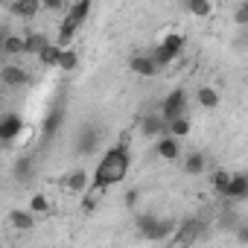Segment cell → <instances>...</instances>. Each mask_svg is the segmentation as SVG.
<instances>
[{
  "label": "cell",
  "mask_w": 248,
  "mask_h": 248,
  "mask_svg": "<svg viewBox=\"0 0 248 248\" xmlns=\"http://www.w3.org/2000/svg\"><path fill=\"white\" fill-rule=\"evenodd\" d=\"M181 50H184V35H178V32H172V35H167L152 53H146L152 62H155V67L161 70V67H167V64H172L178 56H181Z\"/></svg>",
  "instance_id": "cell-4"
},
{
  "label": "cell",
  "mask_w": 248,
  "mask_h": 248,
  "mask_svg": "<svg viewBox=\"0 0 248 248\" xmlns=\"http://www.w3.org/2000/svg\"><path fill=\"white\" fill-rule=\"evenodd\" d=\"M129 67H132V73H138V76H155V73H158V67H155V62H152L149 56H135V59L129 62Z\"/></svg>",
  "instance_id": "cell-16"
},
{
  "label": "cell",
  "mask_w": 248,
  "mask_h": 248,
  "mask_svg": "<svg viewBox=\"0 0 248 248\" xmlns=\"http://www.w3.org/2000/svg\"><path fill=\"white\" fill-rule=\"evenodd\" d=\"M138 231H140L143 239L161 242V239H167V236L175 231V222H172V219H158L155 213H140V216H138Z\"/></svg>",
  "instance_id": "cell-3"
},
{
  "label": "cell",
  "mask_w": 248,
  "mask_h": 248,
  "mask_svg": "<svg viewBox=\"0 0 248 248\" xmlns=\"http://www.w3.org/2000/svg\"><path fill=\"white\" fill-rule=\"evenodd\" d=\"M21 132H24V117H21V114L9 111V114L0 117V143H12V140H18Z\"/></svg>",
  "instance_id": "cell-5"
},
{
  "label": "cell",
  "mask_w": 248,
  "mask_h": 248,
  "mask_svg": "<svg viewBox=\"0 0 248 248\" xmlns=\"http://www.w3.org/2000/svg\"><path fill=\"white\" fill-rule=\"evenodd\" d=\"M0 82H3L6 88H21V85L30 82V73H27V67L6 64V67H0Z\"/></svg>",
  "instance_id": "cell-7"
},
{
  "label": "cell",
  "mask_w": 248,
  "mask_h": 248,
  "mask_svg": "<svg viewBox=\"0 0 248 248\" xmlns=\"http://www.w3.org/2000/svg\"><path fill=\"white\" fill-rule=\"evenodd\" d=\"M196 102H199L202 108H207V111H213V108H219V102H222V96H219V91H216V88H210V85H202V88L196 91Z\"/></svg>",
  "instance_id": "cell-13"
},
{
  "label": "cell",
  "mask_w": 248,
  "mask_h": 248,
  "mask_svg": "<svg viewBox=\"0 0 248 248\" xmlns=\"http://www.w3.org/2000/svg\"><path fill=\"white\" fill-rule=\"evenodd\" d=\"M64 187L70 190V193H85L88 187H91V172H85V170H73L67 178H64Z\"/></svg>",
  "instance_id": "cell-12"
},
{
  "label": "cell",
  "mask_w": 248,
  "mask_h": 248,
  "mask_svg": "<svg viewBox=\"0 0 248 248\" xmlns=\"http://www.w3.org/2000/svg\"><path fill=\"white\" fill-rule=\"evenodd\" d=\"M30 170H32V161H30V158H21V161H18V167H15V175H18V178H27V175H30Z\"/></svg>",
  "instance_id": "cell-29"
},
{
  "label": "cell",
  "mask_w": 248,
  "mask_h": 248,
  "mask_svg": "<svg viewBox=\"0 0 248 248\" xmlns=\"http://www.w3.org/2000/svg\"><path fill=\"white\" fill-rule=\"evenodd\" d=\"M228 184H231V172H228V170H216V172H213V190L225 196Z\"/></svg>",
  "instance_id": "cell-27"
},
{
  "label": "cell",
  "mask_w": 248,
  "mask_h": 248,
  "mask_svg": "<svg viewBox=\"0 0 248 248\" xmlns=\"http://www.w3.org/2000/svg\"><path fill=\"white\" fill-rule=\"evenodd\" d=\"M91 15V0H79V3H70L67 6V12H64V18H62V27H59V41H56V47H70V41H73V35L82 30V24H85V18Z\"/></svg>",
  "instance_id": "cell-2"
},
{
  "label": "cell",
  "mask_w": 248,
  "mask_h": 248,
  "mask_svg": "<svg viewBox=\"0 0 248 248\" xmlns=\"http://www.w3.org/2000/svg\"><path fill=\"white\" fill-rule=\"evenodd\" d=\"M62 111H50L47 114V120H44V126H41V132H44V138H53L59 129H62Z\"/></svg>",
  "instance_id": "cell-21"
},
{
  "label": "cell",
  "mask_w": 248,
  "mask_h": 248,
  "mask_svg": "<svg viewBox=\"0 0 248 248\" xmlns=\"http://www.w3.org/2000/svg\"><path fill=\"white\" fill-rule=\"evenodd\" d=\"M30 213L35 216V213H50V199L44 196V193H35L32 199H30Z\"/></svg>",
  "instance_id": "cell-25"
},
{
  "label": "cell",
  "mask_w": 248,
  "mask_h": 248,
  "mask_svg": "<svg viewBox=\"0 0 248 248\" xmlns=\"http://www.w3.org/2000/svg\"><path fill=\"white\" fill-rule=\"evenodd\" d=\"M135 202H138V193H126V204L135 207Z\"/></svg>",
  "instance_id": "cell-32"
},
{
  "label": "cell",
  "mask_w": 248,
  "mask_h": 248,
  "mask_svg": "<svg viewBox=\"0 0 248 248\" xmlns=\"http://www.w3.org/2000/svg\"><path fill=\"white\" fill-rule=\"evenodd\" d=\"M50 47V38L44 35V32H32V35H24V53H30V56H41L44 50Z\"/></svg>",
  "instance_id": "cell-11"
},
{
  "label": "cell",
  "mask_w": 248,
  "mask_h": 248,
  "mask_svg": "<svg viewBox=\"0 0 248 248\" xmlns=\"http://www.w3.org/2000/svg\"><path fill=\"white\" fill-rule=\"evenodd\" d=\"M0 53H3V35H0Z\"/></svg>",
  "instance_id": "cell-33"
},
{
  "label": "cell",
  "mask_w": 248,
  "mask_h": 248,
  "mask_svg": "<svg viewBox=\"0 0 248 248\" xmlns=\"http://www.w3.org/2000/svg\"><path fill=\"white\" fill-rule=\"evenodd\" d=\"M99 196H102L99 190L88 187V190L82 193V210H85V213H93V210H96V204H99Z\"/></svg>",
  "instance_id": "cell-24"
},
{
  "label": "cell",
  "mask_w": 248,
  "mask_h": 248,
  "mask_svg": "<svg viewBox=\"0 0 248 248\" xmlns=\"http://www.w3.org/2000/svg\"><path fill=\"white\" fill-rule=\"evenodd\" d=\"M59 53H62V47H56V44H50L41 56H38V62L44 64V67H56L59 64Z\"/></svg>",
  "instance_id": "cell-26"
},
{
  "label": "cell",
  "mask_w": 248,
  "mask_h": 248,
  "mask_svg": "<svg viewBox=\"0 0 248 248\" xmlns=\"http://www.w3.org/2000/svg\"><path fill=\"white\" fill-rule=\"evenodd\" d=\"M204 170H207L204 152H190V155L184 158V172H187V175H202Z\"/></svg>",
  "instance_id": "cell-15"
},
{
  "label": "cell",
  "mask_w": 248,
  "mask_h": 248,
  "mask_svg": "<svg viewBox=\"0 0 248 248\" xmlns=\"http://www.w3.org/2000/svg\"><path fill=\"white\" fill-rule=\"evenodd\" d=\"M184 108H187V93L178 88V91H172V93L164 99V105H161V117H164L167 123H172V120L184 117Z\"/></svg>",
  "instance_id": "cell-6"
},
{
  "label": "cell",
  "mask_w": 248,
  "mask_h": 248,
  "mask_svg": "<svg viewBox=\"0 0 248 248\" xmlns=\"http://www.w3.org/2000/svg\"><path fill=\"white\" fill-rule=\"evenodd\" d=\"M155 152H158V158H161V161H178V158H181V140H175V138L164 135V138H158Z\"/></svg>",
  "instance_id": "cell-8"
},
{
  "label": "cell",
  "mask_w": 248,
  "mask_h": 248,
  "mask_svg": "<svg viewBox=\"0 0 248 248\" xmlns=\"http://www.w3.org/2000/svg\"><path fill=\"white\" fill-rule=\"evenodd\" d=\"M143 135L146 138H164L167 135V120L161 117V114H149V117H143Z\"/></svg>",
  "instance_id": "cell-10"
},
{
  "label": "cell",
  "mask_w": 248,
  "mask_h": 248,
  "mask_svg": "<svg viewBox=\"0 0 248 248\" xmlns=\"http://www.w3.org/2000/svg\"><path fill=\"white\" fill-rule=\"evenodd\" d=\"M225 199H231V202H245L248 199V178L242 172L239 175H231V184L225 190Z\"/></svg>",
  "instance_id": "cell-9"
},
{
  "label": "cell",
  "mask_w": 248,
  "mask_h": 248,
  "mask_svg": "<svg viewBox=\"0 0 248 248\" xmlns=\"http://www.w3.org/2000/svg\"><path fill=\"white\" fill-rule=\"evenodd\" d=\"M3 53L6 56H21L24 53V35H3Z\"/></svg>",
  "instance_id": "cell-22"
},
{
  "label": "cell",
  "mask_w": 248,
  "mask_h": 248,
  "mask_svg": "<svg viewBox=\"0 0 248 248\" xmlns=\"http://www.w3.org/2000/svg\"><path fill=\"white\" fill-rule=\"evenodd\" d=\"M41 9V0H15V3L9 6V12L15 18H35Z\"/></svg>",
  "instance_id": "cell-14"
},
{
  "label": "cell",
  "mask_w": 248,
  "mask_h": 248,
  "mask_svg": "<svg viewBox=\"0 0 248 248\" xmlns=\"http://www.w3.org/2000/svg\"><path fill=\"white\" fill-rule=\"evenodd\" d=\"M41 6H44V9H50V12H62V15H64L70 3H64V0H44Z\"/></svg>",
  "instance_id": "cell-28"
},
{
  "label": "cell",
  "mask_w": 248,
  "mask_h": 248,
  "mask_svg": "<svg viewBox=\"0 0 248 248\" xmlns=\"http://www.w3.org/2000/svg\"><path fill=\"white\" fill-rule=\"evenodd\" d=\"M236 239H239V242H248V228H245V225L236 228Z\"/></svg>",
  "instance_id": "cell-31"
},
{
  "label": "cell",
  "mask_w": 248,
  "mask_h": 248,
  "mask_svg": "<svg viewBox=\"0 0 248 248\" xmlns=\"http://www.w3.org/2000/svg\"><path fill=\"white\" fill-rule=\"evenodd\" d=\"M190 120L187 117H178V120H172V123H167V135L170 138H175V140H184L187 135H190Z\"/></svg>",
  "instance_id": "cell-19"
},
{
  "label": "cell",
  "mask_w": 248,
  "mask_h": 248,
  "mask_svg": "<svg viewBox=\"0 0 248 248\" xmlns=\"http://www.w3.org/2000/svg\"><path fill=\"white\" fill-rule=\"evenodd\" d=\"M199 233H202V222H199V219H190L184 228H178V236H175V239H178V245H190Z\"/></svg>",
  "instance_id": "cell-18"
},
{
  "label": "cell",
  "mask_w": 248,
  "mask_h": 248,
  "mask_svg": "<svg viewBox=\"0 0 248 248\" xmlns=\"http://www.w3.org/2000/svg\"><path fill=\"white\" fill-rule=\"evenodd\" d=\"M245 18H248V3H242L239 12H236V21H239V24H245Z\"/></svg>",
  "instance_id": "cell-30"
},
{
  "label": "cell",
  "mask_w": 248,
  "mask_h": 248,
  "mask_svg": "<svg viewBox=\"0 0 248 248\" xmlns=\"http://www.w3.org/2000/svg\"><path fill=\"white\" fill-rule=\"evenodd\" d=\"M59 70H64V73H70V70H76L79 67V53L76 50H70V47H64L62 53H59V64H56Z\"/></svg>",
  "instance_id": "cell-20"
},
{
  "label": "cell",
  "mask_w": 248,
  "mask_h": 248,
  "mask_svg": "<svg viewBox=\"0 0 248 248\" xmlns=\"http://www.w3.org/2000/svg\"><path fill=\"white\" fill-rule=\"evenodd\" d=\"M9 222H12L15 231H32L35 216H32L30 210H12V213H9Z\"/></svg>",
  "instance_id": "cell-17"
},
{
  "label": "cell",
  "mask_w": 248,
  "mask_h": 248,
  "mask_svg": "<svg viewBox=\"0 0 248 248\" xmlns=\"http://www.w3.org/2000/svg\"><path fill=\"white\" fill-rule=\"evenodd\" d=\"M129 170H132V149H129L126 140H120L117 146H111V149L99 158L96 172L91 175V187L102 193V190H108V187H114V184H120V181H126Z\"/></svg>",
  "instance_id": "cell-1"
},
{
  "label": "cell",
  "mask_w": 248,
  "mask_h": 248,
  "mask_svg": "<svg viewBox=\"0 0 248 248\" xmlns=\"http://www.w3.org/2000/svg\"><path fill=\"white\" fill-rule=\"evenodd\" d=\"M187 9H190V15H196V18H207V15L213 12V3H210V0H190Z\"/></svg>",
  "instance_id": "cell-23"
}]
</instances>
